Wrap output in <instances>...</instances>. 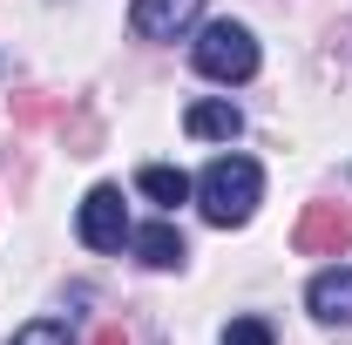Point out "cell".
I'll return each mask as SVG.
<instances>
[{
	"label": "cell",
	"mask_w": 352,
	"mask_h": 345,
	"mask_svg": "<svg viewBox=\"0 0 352 345\" xmlns=\"http://www.w3.org/2000/svg\"><path fill=\"white\" fill-rule=\"evenodd\" d=\"M305 304H311L318 325H352V271H318Z\"/></svg>",
	"instance_id": "7"
},
{
	"label": "cell",
	"mask_w": 352,
	"mask_h": 345,
	"mask_svg": "<svg viewBox=\"0 0 352 345\" xmlns=\"http://www.w3.org/2000/svg\"><path fill=\"white\" fill-rule=\"evenodd\" d=\"M183 129L204 135V142H237V135H244V115H237L230 102H197V109L183 115Z\"/></svg>",
	"instance_id": "8"
},
{
	"label": "cell",
	"mask_w": 352,
	"mask_h": 345,
	"mask_svg": "<svg viewBox=\"0 0 352 345\" xmlns=\"http://www.w3.org/2000/svg\"><path fill=\"white\" fill-rule=\"evenodd\" d=\"M346 244H352V216L339 203H305V216H298V251L305 258H339Z\"/></svg>",
	"instance_id": "5"
},
{
	"label": "cell",
	"mask_w": 352,
	"mask_h": 345,
	"mask_svg": "<svg viewBox=\"0 0 352 345\" xmlns=\"http://www.w3.org/2000/svg\"><path fill=\"white\" fill-rule=\"evenodd\" d=\"M95 345H129V332H122V325H102V332H95Z\"/></svg>",
	"instance_id": "12"
},
{
	"label": "cell",
	"mask_w": 352,
	"mask_h": 345,
	"mask_svg": "<svg viewBox=\"0 0 352 345\" xmlns=\"http://www.w3.org/2000/svg\"><path fill=\"white\" fill-rule=\"evenodd\" d=\"M82 244L88 251H122L129 244V216H122V190L116 183H95L82 197Z\"/></svg>",
	"instance_id": "3"
},
{
	"label": "cell",
	"mask_w": 352,
	"mask_h": 345,
	"mask_svg": "<svg viewBox=\"0 0 352 345\" xmlns=\"http://www.w3.org/2000/svg\"><path fill=\"white\" fill-rule=\"evenodd\" d=\"M264 197V176L251 156H217L210 170L197 176V203H204V223H217V230H237V223H251Z\"/></svg>",
	"instance_id": "1"
},
{
	"label": "cell",
	"mask_w": 352,
	"mask_h": 345,
	"mask_svg": "<svg viewBox=\"0 0 352 345\" xmlns=\"http://www.w3.org/2000/svg\"><path fill=\"white\" fill-rule=\"evenodd\" d=\"M14 345H75L68 339V325H54V318H34V325H21Z\"/></svg>",
	"instance_id": "11"
},
{
	"label": "cell",
	"mask_w": 352,
	"mask_h": 345,
	"mask_svg": "<svg viewBox=\"0 0 352 345\" xmlns=\"http://www.w3.org/2000/svg\"><path fill=\"white\" fill-rule=\"evenodd\" d=\"M197 68H204L210 82H251V75H258V41H251V27H244V21H210V27L197 34Z\"/></svg>",
	"instance_id": "2"
},
{
	"label": "cell",
	"mask_w": 352,
	"mask_h": 345,
	"mask_svg": "<svg viewBox=\"0 0 352 345\" xmlns=\"http://www.w3.org/2000/svg\"><path fill=\"white\" fill-rule=\"evenodd\" d=\"M223 345H278V339H271L264 318H230V325H223Z\"/></svg>",
	"instance_id": "10"
},
{
	"label": "cell",
	"mask_w": 352,
	"mask_h": 345,
	"mask_svg": "<svg viewBox=\"0 0 352 345\" xmlns=\"http://www.w3.org/2000/svg\"><path fill=\"white\" fill-rule=\"evenodd\" d=\"M204 21V0H135L129 7V27L142 41H176Z\"/></svg>",
	"instance_id": "4"
},
{
	"label": "cell",
	"mask_w": 352,
	"mask_h": 345,
	"mask_svg": "<svg viewBox=\"0 0 352 345\" xmlns=\"http://www.w3.org/2000/svg\"><path fill=\"white\" fill-rule=\"evenodd\" d=\"M129 244L149 271H183V258H190V244H183L176 223H142V230H129Z\"/></svg>",
	"instance_id": "6"
},
{
	"label": "cell",
	"mask_w": 352,
	"mask_h": 345,
	"mask_svg": "<svg viewBox=\"0 0 352 345\" xmlns=\"http://www.w3.org/2000/svg\"><path fill=\"white\" fill-rule=\"evenodd\" d=\"M135 190H142L149 203H183V197H190L197 183H190L183 170H170V163H149V170L135 176Z\"/></svg>",
	"instance_id": "9"
}]
</instances>
